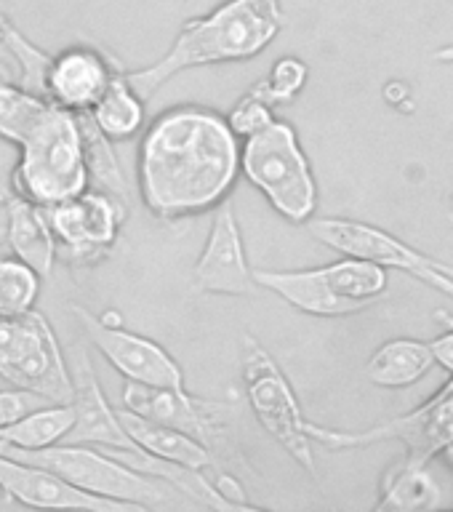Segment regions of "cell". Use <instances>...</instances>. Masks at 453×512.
Returning a JSON list of instances; mask_svg holds the SVG:
<instances>
[{
    "mask_svg": "<svg viewBox=\"0 0 453 512\" xmlns=\"http://www.w3.org/2000/svg\"><path fill=\"white\" fill-rule=\"evenodd\" d=\"M312 238L323 246L334 248L342 256H355L374 262L384 270H398L411 275L414 280L430 286L432 291L453 299V267L446 262L432 259L398 235L376 227V224L347 219V216H310L304 222Z\"/></svg>",
    "mask_w": 453,
    "mask_h": 512,
    "instance_id": "obj_9",
    "label": "cell"
},
{
    "mask_svg": "<svg viewBox=\"0 0 453 512\" xmlns=\"http://www.w3.org/2000/svg\"><path fill=\"white\" fill-rule=\"evenodd\" d=\"M0 32H3V46L11 51V56L16 59L19 64V80H16V86L24 88V91H30V94H38V96H46V67H48V59L51 54L46 51H40L35 43L24 38L22 32L16 30L14 22H8V16L0 11Z\"/></svg>",
    "mask_w": 453,
    "mask_h": 512,
    "instance_id": "obj_26",
    "label": "cell"
},
{
    "mask_svg": "<svg viewBox=\"0 0 453 512\" xmlns=\"http://www.w3.org/2000/svg\"><path fill=\"white\" fill-rule=\"evenodd\" d=\"M72 430L62 443H78V446H96L104 451H139L134 440L128 438V432L120 424L118 408L110 406V400L104 395L99 376L94 371L91 355L86 347L72 350Z\"/></svg>",
    "mask_w": 453,
    "mask_h": 512,
    "instance_id": "obj_15",
    "label": "cell"
},
{
    "mask_svg": "<svg viewBox=\"0 0 453 512\" xmlns=\"http://www.w3.org/2000/svg\"><path fill=\"white\" fill-rule=\"evenodd\" d=\"M22 91L24 88L11 83V80L6 78V70L0 67V131H3V126L8 123V118L14 115L16 104L22 99Z\"/></svg>",
    "mask_w": 453,
    "mask_h": 512,
    "instance_id": "obj_30",
    "label": "cell"
},
{
    "mask_svg": "<svg viewBox=\"0 0 453 512\" xmlns=\"http://www.w3.org/2000/svg\"><path fill=\"white\" fill-rule=\"evenodd\" d=\"M254 280L304 315L344 318L379 302L390 286V272L366 259L344 256L304 270H254Z\"/></svg>",
    "mask_w": 453,
    "mask_h": 512,
    "instance_id": "obj_4",
    "label": "cell"
},
{
    "mask_svg": "<svg viewBox=\"0 0 453 512\" xmlns=\"http://www.w3.org/2000/svg\"><path fill=\"white\" fill-rule=\"evenodd\" d=\"M120 424L128 432V438L134 440V446L144 454L155 456L160 462L179 464L187 470H208L214 467L216 456L211 448L203 446L198 438H192L187 432L168 427V424L152 422L139 414H131L126 408H118Z\"/></svg>",
    "mask_w": 453,
    "mask_h": 512,
    "instance_id": "obj_19",
    "label": "cell"
},
{
    "mask_svg": "<svg viewBox=\"0 0 453 512\" xmlns=\"http://www.w3.org/2000/svg\"><path fill=\"white\" fill-rule=\"evenodd\" d=\"M46 214L54 232L56 251H62L70 262L91 264L104 259L118 243L128 208L123 200L86 187L78 195L48 206Z\"/></svg>",
    "mask_w": 453,
    "mask_h": 512,
    "instance_id": "obj_11",
    "label": "cell"
},
{
    "mask_svg": "<svg viewBox=\"0 0 453 512\" xmlns=\"http://www.w3.org/2000/svg\"><path fill=\"white\" fill-rule=\"evenodd\" d=\"M192 278H195L192 286L198 294L251 296L256 291L254 270L248 264L246 243H243L238 214L230 198L214 208L206 246L195 262Z\"/></svg>",
    "mask_w": 453,
    "mask_h": 512,
    "instance_id": "obj_14",
    "label": "cell"
},
{
    "mask_svg": "<svg viewBox=\"0 0 453 512\" xmlns=\"http://www.w3.org/2000/svg\"><path fill=\"white\" fill-rule=\"evenodd\" d=\"M6 243V214H3V203H0V248Z\"/></svg>",
    "mask_w": 453,
    "mask_h": 512,
    "instance_id": "obj_33",
    "label": "cell"
},
{
    "mask_svg": "<svg viewBox=\"0 0 453 512\" xmlns=\"http://www.w3.org/2000/svg\"><path fill=\"white\" fill-rule=\"evenodd\" d=\"M120 67L102 48L75 43L48 59L46 99L67 112H88Z\"/></svg>",
    "mask_w": 453,
    "mask_h": 512,
    "instance_id": "obj_17",
    "label": "cell"
},
{
    "mask_svg": "<svg viewBox=\"0 0 453 512\" xmlns=\"http://www.w3.org/2000/svg\"><path fill=\"white\" fill-rule=\"evenodd\" d=\"M0 451L24 459V462L40 464V467L62 475L70 486L80 488L86 494L131 504L136 512H147L168 502V488H171L168 483L134 470L131 464L120 462L118 456H112L104 448L56 443V446L38 448V451H14V448H0Z\"/></svg>",
    "mask_w": 453,
    "mask_h": 512,
    "instance_id": "obj_6",
    "label": "cell"
},
{
    "mask_svg": "<svg viewBox=\"0 0 453 512\" xmlns=\"http://www.w3.org/2000/svg\"><path fill=\"white\" fill-rule=\"evenodd\" d=\"M46 400H40L38 395L24 390H0V427L8 422H14L16 416H22L24 411H30L35 406H43Z\"/></svg>",
    "mask_w": 453,
    "mask_h": 512,
    "instance_id": "obj_29",
    "label": "cell"
},
{
    "mask_svg": "<svg viewBox=\"0 0 453 512\" xmlns=\"http://www.w3.org/2000/svg\"><path fill=\"white\" fill-rule=\"evenodd\" d=\"M88 344L118 371L126 382L152 384V387H187L184 371L174 355L155 339L128 331L120 323H107L80 304H72Z\"/></svg>",
    "mask_w": 453,
    "mask_h": 512,
    "instance_id": "obj_12",
    "label": "cell"
},
{
    "mask_svg": "<svg viewBox=\"0 0 453 512\" xmlns=\"http://www.w3.org/2000/svg\"><path fill=\"white\" fill-rule=\"evenodd\" d=\"M78 118L80 134H83V150H86V166H88V182L94 190H102L112 198L128 203V182L120 160L112 150V142L94 126V120L88 112H75Z\"/></svg>",
    "mask_w": 453,
    "mask_h": 512,
    "instance_id": "obj_24",
    "label": "cell"
},
{
    "mask_svg": "<svg viewBox=\"0 0 453 512\" xmlns=\"http://www.w3.org/2000/svg\"><path fill=\"white\" fill-rule=\"evenodd\" d=\"M123 408L152 422L168 424L198 438L203 446H224V411L227 403L192 395L187 387H152V384H123Z\"/></svg>",
    "mask_w": 453,
    "mask_h": 512,
    "instance_id": "obj_13",
    "label": "cell"
},
{
    "mask_svg": "<svg viewBox=\"0 0 453 512\" xmlns=\"http://www.w3.org/2000/svg\"><path fill=\"white\" fill-rule=\"evenodd\" d=\"M0 40H3V32H0Z\"/></svg>",
    "mask_w": 453,
    "mask_h": 512,
    "instance_id": "obj_35",
    "label": "cell"
},
{
    "mask_svg": "<svg viewBox=\"0 0 453 512\" xmlns=\"http://www.w3.org/2000/svg\"><path fill=\"white\" fill-rule=\"evenodd\" d=\"M240 176V139L222 112L179 104L160 112L136 152V187L152 216L174 222L214 211Z\"/></svg>",
    "mask_w": 453,
    "mask_h": 512,
    "instance_id": "obj_1",
    "label": "cell"
},
{
    "mask_svg": "<svg viewBox=\"0 0 453 512\" xmlns=\"http://www.w3.org/2000/svg\"><path fill=\"white\" fill-rule=\"evenodd\" d=\"M240 376L243 392L262 430L294 459L302 470L315 475V451L307 432V416L296 398L294 387L272 358L270 350L251 334H243L240 347Z\"/></svg>",
    "mask_w": 453,
    "mask_h": 512,
    "instance_id": "obj_7",
    "label": "cell"
},
{
    "mask_svg": "<svg viewBox=\"0 0 453 512\" xmlns=\"http://www.w3.org/2000/svg\"><path fill=\"white\" fill-rule=\"evenodd\" d=\"M430 350H432L435 366L446 368L448 374L453 376V328L451 331H446V334H440L438 339H432Z\"/></svg>",
    "mask_w": 453,
    "mask_h": 512,
    "instance_id": "obj_31",
    "label": "cell"
},
{
    "mask_svg": "<svg viewBox=\"0 0 453 512\" xmlns=\"http://www.w3.org/2000/svg\"><path fill=\"white\" fill-rule=\"evenodd\" d=\"M446 483L432 472V462H419L403 456L382 478V496L374 510L390 512H416L438 510L446 504Z\"/></svg>",
    "mask_w": 453,
    "mask_h": 512,
    "instance_id": "obj_20",
    "label": "cell"
},
{
    "mask_svg": "<svg viewBox=\"0 0 453 512\" xmlns=\"http://www.w3.org/2000/svg\"><path fill=\"white\" fill-rule=\"evenodd\" d=\"M0 379L46 403H70V366L46 315L30 310L0 320Z\"/></svg>",
    "mask_w": 453,
    "mask_h": 512,
    "instance_id": "obj_8",
    "label": "cell"
},
{
    "mask_svg": "<svg viewBox=\"0 0 453 512\" xmlns=\"http://www.w3.org/2000/svg\"><path fill=\"white\" fill-rule=\"evenodd\" d=\"M0 494L11 502L35 510H91V512H136L131 504L102 499L70 486L62 475L24 462L0 451Z\"/></svg>",
    "mask_w": 453,
    "mask_h": 512,
    "instance_id": "obj_16",
    "label": "cell"
},
{
    "mask_svg": "<svg viewBox=\"0 0 453 512\" xmlns=\"http://www.w3.org/2000/svg\"><path fill=\"white\" fill-rule=\"evenodd\" d=\"M227 118V126L232 128V134L238 136L240 142L248 139V136L259 134L262 128H267L275 120V112L267 102H262L259 96L246 91V94L240 96L238 104L232 107L230 115H224Z\"/></svg>",
    "mask_w": 453,
    "mask_h": 512,
    "instance_id": "obj_28",
    "label": "cell"
},
{
    "mask_svg": "<svg viewBox=\"0 0 453 512\" xmlns=\"http://www.w3.org/2000/svg\"><path fill=\"white\" fill-rule=\"evenodd\" d=\"M72 422L75 414L70 403H48V406L43 403L0 427V448L38 451V448L56 446L67 438Z\"/></svg>",
    "mask_w": 453,
    "mask_h": 512,
    "instance_id": "obj_23",
    "label": "cell"
},
{
    "mask_svg": "<svg viewBox=\"0 0 453 512\" xmlns=\"http://www.w3.org/2000/svg\"><path fill=\"white\" fill-rule=\"evenodd\" d=\"M448 219H451V222H453V211H451V216H448Z\"/></svg>",
    "mask_w": 453,
    "mask_h": 512,
    "instance_id": "obj_34",
    "label": "cell"
},
{
    "mask_svg": "<svg viewBox=\"0 0 453 512\" xmlns=\"http://www.w3.org/2000/svg\"><path fill=\"white\" fill-rule=\"evenodd\" d=\"M94 126L102 131L112 144L128 142L134 139L147 123V107L144 99L134 91V86L128 83L126 70L115 72V78L110 80V86L104 88V94L96 99V104L88 110Z\"/></svg>",
    "mask_w": 453,
    "mask_h": 512,
    "instance_id": "obj_22",
    "label": "cell"
},
{
    "mask_svg": "<svg viewBox=\"0 0 453 512\" xmlns=\"http://www.w3.org/2000/svg\"><path fill=\"white\" fill-rule=\"evenodd\" d=\"M435 360L427 342L419 339H390L371 355L366 366L368 379L384 390H403L422 382L430 374Z\"/></svg>",
    "mask_w": 453,
    "mask_h": 512,
    "instance_id": "obj_21",
    "label": "cell"
},
{
    "mask_svg": "<svg viewBox=\"0 0 453 512\" xmlns=\"http://www.w3.org/2000/svg\"><path fill=\"white\" fill-rule=\"evenodd\" d=\"M16 150L11 192L38 206H54L91 187L78 118L59 104L48 102L35 115L16 139Z\"/></svg>",
    "mask_w": 453,
    "mask_h": 512,
    "instance_id": "obj_3",
    "label": "cell"
},
{
    "mask_svg": "<svg viewBox=\"0 0 453 512\" xmlns=\"http://www.w3.org/2000/svg\"><path fill=\"white\" fill-rule=\"evenodd\" d=\"M40 275L19 256H0V320L35 310Z\"/></svg>",
    "mask_w": 453,
    "mask_h": 512,
    "instance_id": "obj_25",
    "label": "cell"
},
{
    "mask_svg": "<svg viewBox=\"0 0 453 512\" xmlns=\"http://www.w3.org/2000/svg\"><path fill=\"white\" fill-rule=\"evenodd\" d=\"M286 24L280 0H224L214 11L184 24L158 62L126 72L128 83L150 102L168 80L211 64L248 62L280 35Z\"/></svg>",
    "mask_w": 453,
    "mask_h": 512,
    "instance_id": "obj_2",
    "label": "cell"
},
{
    "mask_svg": "<svg viewBox=\"0 0 453 512\" xmlns=\"http://www.w3.org/2000/svg\"><path fill=\"white\" fill-rule=\"evenodd\" d=\"M240 176L288 222L304 224L318 211V182L310 158L286 120L275 118L240 142Z\"/></svg>",
    "mask_w": 453,
    "mask_h": 512,
    "instance_id": "obj_5",
    "label": "cell"
},
{
    "mask_svg": "<svg viewBox=\"0 0 453 512\" xmlns=\"http://www.w3.org/2000/svg\"><path fill=\"white\" fill-rule=\"evenodd\" d=\"M307 432H310L312 443H320L331 451L366 448L374 446V443H384V440H400L408 448L406 456L419 459V462H432L435 456L443 454V448L453 443V379L416 411L376 424L371 430H334V427H323V424L307 419Z\"/></svg>",
    "mask_w": 453,
    "mask_h": 512,
    "instance_id": "obj_10",
    "label": "cell"
},
{
    "mask_svg": "<svg viewBox=\"0 0 453 512\" xmlns=\"http://www.w3.org/2000/svg\"><path fill=\"white\" fill-rule=\"evenodd\" d=\"M0 203L6 214V243L14 256L30 264L40 278H48L54 272L56 240L48 224L46 208L16 192L0 195Z\"/></svg>",
    "mask_w": 453,
    "mask_h": 512,
    "instance_id": "obj_18",
    "label": "cell"
},
{
    "mask_svg": "<svg viewBox=\"0 0 453 512\" xmlns=\"http://www.w3.org/2000/svg\"><path fill=\"white\" fill-rule=\"evenodd\" d=\"M435 59H440V62H453V46L435 51Z\"/></svg>",
    "mask_w": 453,
    "mask_h": 512,
    "instance_id": "obj_32",
    "label": "cell"
},
{
    "mask_svg": "<svg viewBox=\"0 0 453 512\" xmlns=\"http://www.w3.org/2000/svg\"><path fill=\"white\" fill-rule=\"evenodd\" d=\"M307 64L296 56H283L278 62L272 64V70L267 72V78H262L259 83L248 88L251 94H256L262 102H267L270 107H278V104H291L296 96L302 94V88L307 86Z\"/></svg>",
    "mask_w": 453,
    "mask_h": 512,
    "instance_id": "obj_27",
    "label": "cell"
}]
</instances>
